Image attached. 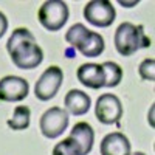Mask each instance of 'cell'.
<instances>
[{"label":"cell","instance_id":"cell-11","mask_svg":"<svg viewBox=\"0 0 155 155\" xmlns=\"http://www.w3.org/2000/svg\"><path fill=\"white\" fill-rule=\"evenodd\" d=\"M70 138H73L78 144L81 146L82 155H87L93 147V141H95V132L92 126L88 123H78L70 132Z\"/></svg>","mask_w":155,"mask_h":155},{"label":"cell","instance_id":"cell-14","mask_svg":"<svg viewBox=\"0 0 155 155\" xmlns=\"http://www.w3.org/2000/svg\"><path fill=\"white\" fill-rule=\"evenodd\" d=\"M101 67H102V71H104V87H116L121 82L123 70L118 64L107 61Z\"/></svg>","mask_w":155,"mask_h":155},{"label":"cell","instance_id":"cell-8","mask_svg":"<svg viewBox=\"0 0 155 155\" xmlns=\"http://www.w3.org/2000/svg\"><path fill=\"white\" fill-rule=\"evenodd\" d=\"M30 92L28 82L19 76H5L0 79V101L16 102L27 98Z\"/></svg>","mask_w":155,"mask_h":155},{"label":"cell","instance_id":"cell-7","mask_svg":"<svg viewBox=\"0 0 155 155\" xmlns=\"http://www.w3.org/2000/svg\"><path fill=\"white\" fill-rule=\"evenodd\" d=\"M68 126V113L61 107H51L41 118V130L47 138H58Z\"/></svg>","mask_w":155,"mask_h":155},{"label":"cell","instance_id":"cell-1","mask_svg":"<svg viewBox=\"0 0 155 155\" xmlns=\"http://www.w3.org/2000/svg\"><path fill=\"white\" fill-rule=\"evenodd\" d=\"M149 45H150V39L146 37L144 28L141 25L135 27L130 22H124L120 25L115 33L116 51L123 56H132L137 50Z\"/></svg>","mask_w":155,"mask_h":155},{"label":"cell","instance_id":"cell-9","mask_svg":"<svg viewBox=\"0 0 155 155\" xmlns=\"http://www.w3.org/2000/svg\"><path fill=\"white\" fill-rule=\"evenodd\" d=\"M101 155H130V143L121 132H113L101 141Z\"/></svg>","mask_w":155,"mask_h":155},{"label":"cell","instance_id":"cell-18","mask_svg":"<svg viewBox=\"0 0 155 155\" xmlns=\"http://www.w3.org/2000/svg\"><path fill=\"white\" fill-rule=\"evenodd\" d=\"M88 33V30L84 27L82 23H76V25H73V27L67 31V34H65V41L71 45V47H78L81 44V41L85 37V34Z\"/></svg>","mask_w":155,"mask_h":155},{"label":"cell","instance_id":"cell-2","mask_svg":"<svg viewBox=\"0 0 155 155\" xmlns=\"http://www.w3.org/2000/svg\"><path fill=\"white\" fill-rule=\"evenodd\" d=\"M39 22L50 31H58L68 19V6L62 0H48L37 12Z\"/></svg>","mask_w":155,"mask_h":155},{"label":"cell","instance_id":"cell-19","mask_svg":"<svg viewBox=\"0 0 155 155\" xmlns=\"http://www.w3.org/2000/svg\"><path fill=\"white\" fill-rule=\"evenodd\" d=\"M138 73L144 81H153L155 79V61L153 59H144L140 64Z\"/></svg>","mask_w":155,"mask_h":155},{"label":"cell","instance_id":"cell-17","mask_svg":"<svg viewBox=\"0 0 155 155\" xmlns=\"http://www.w3.org/2000/svg\"><path fill=\"white\" fill-rule=\"evenodd\" d=\"M25 42H36V41H34V36H33L27 28H17V30L12 31L9 41H8V44H6V48H8V51H9V50H12V48H16V47L25 44Z\"/></svg>","mask_w":155,"mask_h":155},{"label":"cell","instance_id":"cell-10","mask_svg":"<svg viewBox=\"0 0 155 155\" xmlns=\"http://www.w3.org/2000/svg\"><path fill=\"white\" fill-rule=\"evenodd\" d=\"M78 79L79 82L88 88H101L104 87V71H102V67L98 65V64H84L78 68Z\"/></svg>","mask_w":155,"mask_h":155},{"label":"cell","instance_id":"cell-5","mask_svg":"<svg viewBox=\"0 0 155 155\" xmlns=\"http://www.w3.org/2000/svg\"><path fill=\"white\" fill-rule=\"evenodd\" d=\"M9 54H11V59L14 62V65L22 70L36 68L44 61L42 48L36 42H25L16 48L9 50Z\"/></svg>","mask_w":155,"mask_h":155},{"label":"cell","instance_id":"cell-13","mask_svg":"<svg viewBox=\"0 0 155 155\" xmlns=\"http://www.w3.org/2000/svg\"><path fill=\"white\" fill-rule=\"evenodd\" d=\"M76 48L81 51V54H84L87 58H96L104 51V39L98 33L88 31Z\"/></svg>","mask_w":155,"mask_h":155},{"label":"cell","instance_id":"cell-6","mask_svg":"<svg viewBox=\"0 0 155 155\" xmlns=\"http://www.w3.org/2000/svg\"><path fill=\"white\" fill-rule=\"evenodd\" d=\"M96 118L102 124H116L123 116V106L118 96H115L112 93L101 95L96 101L95 107Z\"/></svg>","mask_w":155,"mask_h":155},{"label":"cell","instance_id":"cell-3","mask_svg":"<svg viewBox=\"0 0 155 155\" xmlns=\"http://www.w3.org/2000/svg\"><path fill=\"white\" fill-rule=\"evenodd\" d=\"M115 8L107 0H92L84 6V17L95 27L106 28L115 20Z\"/></svg>","mask_w":155,"mask_h":155},{"label":"cell","instance_id":"cell-15","mask_svg":"<svg viewBox=\"0 0 155 155\" xmlns=\"http://www.w3.org/2000/svg\"><path fill=\"white\" fill-rule=\"evenodd\" d=\"M30 109L25 106H17L14 113H12V118L8 120V126L12 130H23L30 126Z\"/></svg>","mask_w":155,"mask_h":155},{"label":"cell","instance_id":"cell-12","mask_svg":"<svg viewBox=\"0 0 155 155\" xmlns=\"http://www.w3.org/2000/svg\"><path fill=\"white\" fill-rule=\"evenodd\" d=\"M64 102H65V107L71 115L79 116V115H84L88 112L92 99H90V96L87 93L81 92V90H70Z\"/></svg>","mask_w":155,"mask_h":155},{"label":"cell","instance_id":"cell-20","mask_svg":"<svg viewBox=\"0 0 155 155\" xmlns=\"http://www.w3.org/2000/svg\"><path fill=\"white\" fill-rule=\"evenodd\" d=\"M6 28H8V20H6V17H5L3 12H0V37L5 34Z\"/></svg>","mask_w":155,"mask_h":155},{"label":"cell","instance_id":"cell-16","mask_svg":"<svg viewBox=\"0 0 155 155\" xmlns=\"http://www.w3.org/2000/svg\"><path fill=\"white\" fill-rule=\"evenodd\" d=\"M53 155H82V150H81V146L73 138L68 137L54 146Z\"/></svg>","mask_w":155,"mask_h":155},{"label":"cell","instance_id":"cell-4","mask_svg":"<svg viewBox=\"0 0 155 155\" xmlns=\"http://www.w3.org/2000/svg\"><path fill=\"white\" fill-rule=\"evenodd\" d=\"M64 81V73L59 67L56 65H51L48 67L42 76L39 78V81L36 82V87H34V95L37 99L41 101H48L51 99L61 87Z\"/></svg>","mask_w":155,"mask_h":155},{"label":"cell","instance_id":"cell-21","mask_svg":"<svg viewBox=\"0 0 155 155\" xmlns=\"http://www.w3.org/2000/svg\"><path fill=\"white\" fill-rule=\"evenodd\" d=\"M130 155H146V153H143V152H135V153H130Z\"/></svg>","mask_w":155,"mask_h":155}]
</instances>
